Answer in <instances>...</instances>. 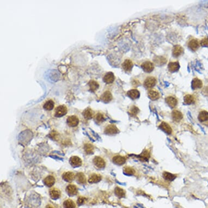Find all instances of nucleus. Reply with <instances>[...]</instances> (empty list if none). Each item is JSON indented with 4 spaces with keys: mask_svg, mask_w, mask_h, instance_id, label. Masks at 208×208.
<instances>
[{
    "mask_svg": "<svg viewBox=\"0 0 208 208\" xmlns=\"http://www.w3.org/2000/svg\"><path fill=\"white\" fill-rule=\"evenodd\" d=\"M184 102L187 105H191L194 104L195 102V98L194 96L191 94H187L184 98Z\"/></svg>",
    "mask_w": 208,
    "mask_h": 208,
    "instance_id": "7c9ffc66",
    "label": "nucleus"
},
{
    "mask_svg": "<svg viewBox=\"0 0 208 208\" xmlns=\"http://www.w3.org/2000/svg\"><path fill=\"white\" fill-rule=\"evenodd\" d=\"M200 44L203 47L208 48V37L203 38L200 42Z\"/></svg>",
    "mask_w": 208,
    "mask_h": 208,
    "instance_id": "a19ab883",
    "label": "nucleus"
},
{
    "mask_svg": "<svg viewBox=\"0 0 208 208\" xmlns=\"http://www.w3.org/2000/svg\"><path fill=\"white\" fill-rule=\"evenodd\" d=\"M166 102L169 107L172 108L177 106L178 104V101L174 97L170 96H168L166 98Z\"/></svg>",
    "mask_w": 208,
    "mask_h": 208,
    "instance_id": "4be33fe9",
    "label": "nucleus"
},
{
    "mask_svg": "<svg viewBox=\"0 0 208 208\" xmlns=\"http://www.w3.org/2000/svg\"><path fill=\"white\" fill-rule=\"evenodd\" d=\"M112 95L110 91H105L101 96V101L104 103H108L112 100Z\"/></svg>",
    "mask_w": 208,
    "mask_h": 208,
    "instance_id": "f8f14e48",
    "label": "nucleus"
},
{
    "mask_svg": "<svg viewBox=\"0 0 208 208\" xmlns=\"http://www.w3.org/2000/svg\"><path fill=\"white\" fill-rule=\"evenodd\" d=\"M84 150L86 152V153L87 154H93V152H94V146L90 144V143H87V144H86L84 145Z\"/></svg>",
    "mask_w": 208,
    "mask_h": 208,
    "instance_id": "f704fd0d",
    "label": "nucleus"
},
{
    "mask_svg": "<svg viewBox=\"0 0 208 208\" xmlns=\"http://www.w3.org/2000/svg\"><path fill=\"white\" fill-rule=\"evenodd\" d=\"M64 208H75L76 204L71 199H67L63 202Z\"/></svg>",
    "mask_w": 208,
    "mask_h": 208,
    "instance_id": "2f4dec72",
    "label": "nucleus"
},
{
    "mask_svg": "<svg viewBox=\"0 0 208 208\" xmlns=\"http://www.w3.org/2000/svg\"><path fill=\"white\" fill-rule=\"evenodd\" d=\"M134 66L133 63L130 60H126L122 64V68L126 72L131 71Z\"/></svg>",
    "mask_w": 208,
    "mask_h": 208,
    "instance_id": "aec40b11",
    "label": "nucleus"
},
{
    "mask_svg": "<svg viewBox=\"0 0 208 208\" xmlns=\"http://www.w3.org/2000/svg\"><path fill=\"white\" fill-rule=\"evenodd\" d=\"M66 192L70 196H74L77 195L78 189L76 185L70 184L66 186Z\"/></svg>",
    "mask_w": 208,
    "mask_h": 208,
    "instance_id": "1a4fd4ad",
    "label": "nucleus"
},
{
    "mask_svg": "<svg viewBox=\"0 0 208 208\" xmlns=\"http://www.w3.org/2000/svg\"><path fill=\"white\" fill-rule=\"evenodd\" d=\"M203 83L202 81L199 78H195L192 80V88L193 89H199L202 87Z\"/></svg>",
    "mask_w": 208,
    "mask_h": 208,
    "instance_id": "bb28decb",
    "label": "nucleus"
},
{
    "mask_svg": "<svg viewBox=\"0 0 208 208\" xmlns=\"http://www.w3.org/2000/svg\"><path fill=\"white\" fill-rule=\"evenodd\" d=\"M168 68L169 71L172 72H174L178 71L180 68V66L178 62H170L168 66Z\"/></svg>",
    "mask_w": 208,
    "mask_h": 208,
    "instance_id": "cd10ccee",
    "label": "nucleus"
},
{
    "mask_svg": "<svg viewBox=\"0 0 208 208\" xmlns=\"http://www.w3.org/2000/svg\"><path fill=\"white\" fill-rule=\"evenodd\" d=\"M56 181L55 178L53 175H48L46 178L44 179L43 180V183L45 184V186H48L49 187H51L52 186H53V185L54 184Z\"/></svg>",
    "mask_w": 208,
    "mask_h": 208,
    "instance_id": "ddd939ff",
    "label": "nucleus"
},
{
    "mask_svg": "<svg viewBox=\"0 0 208 208\" xmlns=\"http://www.w3.org/2000/svg\"><path fill=\"white\" fill-rule=\"evenodd\" d=\"M105 120V117L102 113H96L94 116V120L96 122V123L98 124H100L101 123H102L103 122H104Z\"/></svg>",
    "mask_w": 208,
    "mask_h": 208,
    "instance_id": "e433bc0d",
    "label": "nucleus"
},
{
    "mask_svg": "<svg viewBox=\"0 0 208 208\" xmlns=\"http://www.w3.org/2000/svg\"><path fill=\"white\" fill-rule=\"evenodd\" d=\"M75 178L76 175L74 173L70 171L66 172L62 174V179L67 183H71Z\"/></svg>",
    "mask_w": 208,
    "mask_h": 208,
    "instance_id": "423d86ee",
    "label": "nucleus"
},
{
    "mask_svg": "<svg viewBox=\"0 0 208 208\" xmlns=\"http://www.w3.org/2000/svg\"><path fill=\"white\" fill-rule=\"evenodd\" d=\"M138 112H139L138 108L136 107L135 106H132V107L130 108L129 113L130 116L134 117V116H135L136 115H137V114L138 113Z\"/></svg>",
    "mask_w": 208,
    "mask_h": 208,
    "instance_id": "58836bf2",
    "label": "nucleus"
},
{
    "mask_svg": "<svg viewBox=\"0 0 208 208\" xmlns=\"http://www.w3.org/2000/svg\"><path fill=\"white\" fill-rule=\"evenodd\" d=\"M172 117L173 120L175 122H180L183 118V116L181 112L177 110H174L172 113Z\"/></svg>",
    "mask_w": 208,
    "mask_h": 208,
    "instance_id": "a878e982",
    "label": "nucleus"
},
{
    "mask_svg": "<svg viewBox=\"0 0 208 208\" xmlns=\"http://www.w3.org/2000/svg\"><path fill=\"white\" fill-rule=\"evenodd\" d=\"M88 84L89 86V90L92 92H95L99 88V84L94 80L89 81Z\"/></svg>",
    "mask_w": 208,
    "mask_h": 208,
    "instance_id": "393cba45",
    "label": "nucleus"
},
{
    "mask_svg": "<svg viewBox=\"0 0 208 208\" xmlns=\"http://www.w3.org/2000/svg\"><path fill=\"white\" fill-rule=\"evenodd\" d=\"M156 84V79L154 77H147L144 82V86L146 88H150L153 87Z\"/></svg>",
    "mask_w": 208,
    "mask_h": 208,
    "instance_id": "9d476101",
    "label": "nucleus"
},
{
    "mask_svg": "<svg viewBox=\"0 0 208 208\" xmlns=\"http://www.w3.org/2000/svg\"><path fill=\"white\" fill-rule=\"evenodd\" d=\"M49 195L51 199L56 200L60 197L61 192L58 189L54 187L49 190Z\"/></svg>",
    "mask_w": 208,
    "mask_h": 208,
    "instance_id": "0eeeda50",
    "label": "nucleus"
},
{
    "mask_svg": "<svg viewBox=\"0 0 208 208\" xmlns=\"http://www.w3.org/2000/svg\"><path fill=\"white\" fill-rule=\"evenodd\" d=\"M45 208H54V205H52V204H48L47 206H46V207H45Z\"/></svg>",
    "mask_w": 208,
    "mask_h": 208,
    "instance_id": "37998d69",
    "label": "nucleus"
},
{
    "mask_svg": "<svg viewBox=\"0 0 208 208\" xmlns=\"http://www.w3.org/2000/svg\"><path fill=\"white\" fill-rule=\"evenodd\" d=\"M112 161L114 164L120 166L124 165L126 162V158L124 156L117 155L113 157Z\"/></svg>",
    "mask_w": 208,
    "mask_h": 208,
    "instance_id": "2eb2a0df",
    "label": "nucleus"
},
{
    "mask_svg": "<svg viewBox=\"0 0 208 208\" xmlns=\"http://www.w3.org/2000/svg\"><path fill=\"white\" fill-rule=\"evenodd\" d=\"M119 132V130L117 126L113 124L107 125L104 130V133L107 135H114L117 134Z\"/></svg>",
    "mask_w": 208,
    "mask_h": 208,
    "instance_id": "20e7f679",
    "label": "nucleus"
},
{
    "mask_svg": "<svg viewBox=\"0 0 208 208\" xmlns=\"http://www.w3.org/2000/svg\"><path fill=\"white\" fill-rule=\"evenodd\" d=\"M93 162L94 166L98 169H103L106 166L105 161L100 156H95L93 159Z\"/></svg>",
    "mask_w": 208,
    "mask_h": 208,
    "instance_id": "7ed1b4c3",
    "label": "nucleus"
},
{
    "mask_svg": "<svg viewBox=\"0 0 208 208\" xmlns=\"http://www.w3.org/2000/svg\"><path fill=\"white\" fill-rule=\"evenodd\" d=\"M43 108L48 111L52 110L54 107V102L52 99H49L44 103Z\"/></svg>",
    "mask_w": 208,
    "mask_h": 208,
    "instance_id": "a211bd4d",
    "label": "nucleus"
},
{
    "mask_svg": "<svg viewBox=\"0 0 208 208\" xmlns=\"http://www.w3.org/2000/svg\"><path fill=\"white\" fill-rule=\"evenodd\" d=\"M68 112V108L64 105H61L55 108L54 110V116L60 118L64 116Z\"/></svg>",
    "mask_w": 208,
    "mask_h": 208,
    "instance_id": "f257e3e1",
    "label": "nucleus"
},
{
    "mask_svg": "<svg viewBox=\"0 0 208 208\" xmlns=\"http://www.w3.org/2000/svg\"><path fill=\"white\" fill-rule=\"evenodd\" d=\"M115 195L119 198H124L125 197V191L123 189L120 188L119 187H116L114 190Z\"/></svg>",
    "mask_w": 208,
    "mask_h": 208,
    "instance_id": "473e14b6",
    "label": "nucleus"
},
{
    "mask_svg": "<svg viewBox=\"0 0 208 208\" xmlns=\"http://www.w3.org/2000/svg\"><path fill=\"white\" fill-rule=\"evenodd\" d=\"M93 111L90 108H86L82 112V116L86 120L91 119L93 117Z\"/></svg>",
    "mask_w": 208,
    "mask_h": 208,
    "instance_id": "5701e85b",
    "label": "nucleus"
},
{
    "mask_svg": "<svg viewBox=\"0 0 208 208\" xmlns=\"http://www.w3.org/2000/svg\"><path fill=\"white\" fill-rule=\"evenodd\" d=\"M159 128L162 131H163L165 133H166L167 135H171L172 132V128H171V126L168 124H167L165 122L161 123V124L159 126Z\"/></svg>",
    "mask_w": 208,
    "mask_h": 208,
    "instance_id": "dca6fc26",
    "label": "nucleus"
},
{
    "mask_svg": "<svg viewBox=\"0 0 208 208\" xmlns=\"http://www.w3.org/2000/svg\"><path fill=\"white\" fill-rule=\"evenodd\" d=\"M200 43L196 39H192L188 43L189 49L193 51H196L199 48Z\"/></svg>",
    "mask_w": 208,
    "mask_h": 208,
    "instance_id": "f3484780",
    "label": "nucleus"
},
{
    "mask_svg": "<svg viewBox=\"0 0 208 208\" xmlns=\"http://www.w3.org/2000/svg\"><path fill=\"white\" fill-rule=\"evenodd\" d=\"M148 97L152 100H157L160 95L158 92L155 90H150L148 92Z\"/></svg>",
    "mask_w": 208,
    "mask_h": 208,
    "instance_id": "c85d7f7f",
    "label": "nucleus"
},
{
    "mask_svg": "<svg viewBox=\"0 0 208 208\" xmlns=\"http://www.w3.org/2000/svg\"><path fill=\"white\" fill-rule=\"evenodd\" d=\"M163 177L165 179L169 181H172L176 178V176L175 175L171 173L166 172L163 173Z\"/></svg>",
    "mask_w": 208,
    "mask_h": 208,
    "instance_id": "c9c22d12",
    "label": "nucleus"
},
{
    "mask_svg": "<svg viewBox=\"0 0 208 208\" xmlns=\"http://www.w3.org/2000/svg\"><path fill=\"white\" fill-rule=\"evenodd\" d=\"M115 80V77L112 72H108L103 77V81L107 84H111L113 83Z\"/></svg>",
    "mask_w": 208,
    "mask_h": 208,
    "instance_id": "4468645a",
    "label": "nucleus"
},
{
    "mask_svg": "<svg viewBox=\"0 0 208 208\" xmlns=\"http://www.w3.org/2000/svg\"><path fill=\"white\" fill-rule=\"evenodd\" d=\"M80 123V119L75 115L69 116L66 119V123L71 128H75Z\"/></svg>",
    "mask_w": 208,
    "mask_h": 208,
    "instance_id": "f03ea898",
    "label": "nucleus"
},
{
    "mask_svg": "<svg viewBox=\"0 0 208 208\" xmlns=\"http://www.w3.org/2000/svg\"><path fill=\"white\" fill-rule=\"evenodd\" d=\"M154 61L155 63L156 64V65L162 66V65H163L164 64H165L166 63L167 60L163 57L158 56V57H156L155 58Z\"/></svg>",
    "mask_w": 208,
    "mask_h": 208,
    "instance_id": "72a5a7b5",
    "label": "nucleus"
},
{
    "mask_svg": "<svg viewBox=\"0 0 208 208\" xmlns=\"http://www.w3.org/2000/svg\"><path fill=\"white\" fill-rule=\"evenodd\" d=\"M124 174L126 175H129V176H131L134 174L135 171L134 169H133L132 168H131V167H125L124 168Z\"/></svg>",
    "mask_w": 208,
    "mask_h": 208,
    "instance_id": "4c0bfd02",
    "label": "nucleus"
},
{
    "mask_svg": "<svg viewBox=\"0 0 208 208\" xmlns=\"http://www.w3.org/2000/svg\"><path fill=\"white\" fill-rule=\"evenodd\" d=\"M86 200V198L83 197H80L77 199V203L78 205H81L83 204V203L85 202V201Z\"/></svg>",
    "mask_w": 208,
    "mask_h": 208,
    "instance_id": "79ce46f5",
    "label": "nucleus"
},
{
    "mask_svg": "<svg viewBox=\"0 0 208 208\" xmlns=\"http://www.w3.org/2000/svg\"><path fill=\"white\" fill-rule=\"evenodd\" d=\"M128 95L132 100L137 99L140 95V92L137 89H131L127 93Z\"/></svg>",
    "mask_w": 208,
    "mask_h": 208,
    "instance_id": "b1692460",
    "label": "nucleus"
},
{
    "mask_svg": "<svg viewBox=\"0 0 208 208\" xmlns=\"http://www.w3.org/2000/svg\"><path fill=\"white\" fill-rule=\"evenodd\" d=\"M76 179L79 184L84 185L87 183L86 177L83 173H78L76 175Z\"/></svg>",
    "mask_w": 208,
    "mask_h": 208,
    "instance_id": "412c9836",
    "label": "nucleus"
},
{
    "mask_svg": "<svg viewBox=\"0 0 208 208\" xmlns=\"http://www.w3.org/2000/svg\"><path fill=\"white\" fill-rule=\"evenodd\" d=\"M138 157V158L141 159V160H143L147 161L149 158V154L148 152L147 151H144L142 153V154L140 155L136 156Z\"/></svg>",
    "mask_w": 208,
    "mask_h": 208,
    "instance_id": "ea45409f",
    "label": "nucleus"
},
{
    "mask_svg": "<svg viewBox=\"0 0 208 208\" xmlns=\"http://www.w3.org/2000/svg\"><path fill=\"white\" fill-rule=\"evenodd\" d=\"M184 51V49L180 45H175L173 48V56L175 57H178L181 55Z\"/></svg>",
    "mask_w": 208,
    "mask_h": 208,
    "instance_id": "6ab92c4d",
    "label": "nucleus"
},
{
    "mask_svg": "<svg viewBox=\"0 0 208 208\" xmlns=\"http://www.w3.org/2000/svg\"><path fill=\"white\" fill-rule=\"evenodd\" d=\"M143 70L146 72H151L154 70V66L153 63L149 61H146L143 63L141 65Z\"/></svg>",
    "mask_w": 208,
    "mask_h": 208,
    "instance_id": "9b49d317",
    "label": "nucleus"
},
{
    "mask_svg": "<svg viewBox=\"0 0 208 208\" xmlns=\"http://www.w3.org/2000/svg\"><path fill=\"white\" fill-rule=\"evenodd\" d=\"M101 179L102 177L100 174L93 173L89 175L88 179V182L90 184L97 183L101 181Z\"/></svg>",
    "mask_w": 208,
    "mask_h": 208,
    "instance_id": "6e6552de",
    "label": "nucleus"
},
{
    "mask_svg": "<svg viewBox=\"0 0 208 208\" xmlns=\"http://www.w3.org/2000/svg\"><path fill=\"white\" fill-rule=\"evenodd\" d=\"M198 119L201 122L208 121V112L206 111H201L198 116Z\"/></svg>",
    "mask_w": 208,
    "mask_h": 208,
    "instance_id": "c756f323",
    "label": "nucleus"
},
{
    "mask_svg": "<svg viewBox=\"0 0 208 208\" xmlns=\"http://www.w3.org/2000/svg\"><path fill=\"white\" fill-rule=\"evenodd\" d=\"M69 163L73 167H78L82 165V161L77 156H72L69 159Z\"/></svg>",
    "mask_w": 208,
    "mask_h": 208,
    "instance_id": "39448f33",
    "label": "nucleus"
}]
</instances>
